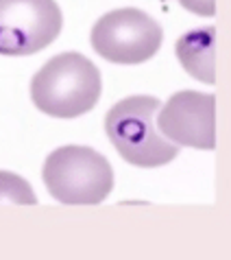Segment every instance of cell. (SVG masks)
<instances>
[{"label": "cell", "instance_id": "obj_2", "mask_svg": "<svg viewBox=\"0 0 231 260\" xmlns=\"http://www.w3.org/2000/svg\"><path fill=\"white\" fill-rule=\"evenodd\" d=\"M162 103L155 96H127L115 103L105 118V132L115 151L129 164L155 169L175 160L177 144L166 140L155 125Z\"/></svg>", "mask_w": 231, "mask_h": 260}, {"label": "cell", "instance_id": "obj_6", "mask_svg": "<svg viewBox=\"0 0 231 260\" xmlns=\"http://www.w3.org/2000/svg\"><path fill=\"white\" fill-rule=\"evenodd\" d=\"M155 125L166 140L192 149L216 147V96L183 90L160 107Z\"/></svg>", "mask_w": 231, "mask_h": 260}, {"label": "cell", "instance_id": "obj_5", "mask_svg": "<svg viewBox=\"0 0 231 260\" xmlns=\"http://www.w3.org/2000/svg\"><path fill=\"white\" fill-rule=\"evenodd\" d=\"M61 9L55 0H0V55L24 57L59 38Z\"/></svg>", "mask_w": 231, "mask_h": 260}, {"label": "cell", "instance_id": "obj_8", "mask_svg": "<svg viewBox=\"0 0 231 260\" xmlns=\"http://www.w3.org/2000/svg\"><path fill=\"white\" fill-rule=\"evenodd\" d=\"M0 204H20V206H35L37 197L31 184L24 177L9 171H0Z\"/></svg>", "mask_w": 231, "mask_h": 260}, {"label": "cell", "instance_id": "obj_4", "mask_svg": "<svg viewBox=\"0 0 231 260\" xmlns=\"http://www.w3.org/2000/svg\"><path fill=\"white\" fill-rule=\"evenodd\" d=\"M162 26L140 9H113L92 26V48L111 63H144L162 46Z\"/></svg>", "mask_w": 231, "mask_h": 260}, {"label": "cell", "instance_id": "obj_7", "mask_svg": "<svg viewBox=\"0 0 231 260\" xmlns=\"http://www.w3.org/2000/svg\"><path fill=\"white\" fill-rule=\"evenodd\" d=\"M214 26L194 28L177 40V57L187 75L203 81L207 85L216 83L214 68Z\"/></svg>", "mask_w": 231, "mask_h": 260}, {"label": "cell", "instance_id": "obj_3", "mask_svg": "<svg viewBox=\"0 0 231 260\" xmlns=\"http://www.w3.org/2000/svg\"><path fill=\"white\" fill-rule=\"evenodd\" d=\"M44 186L66 206H98L113 188V169L90 147H59L44 160Z\"/></svg>", "mask_w": 231, "mask_h": 260}, {"label": "cell", "instance_id": "obj_9", "mask_svg": "<svg viewBox=\"0 0 231 260\" xmlns=\"http://www.w3.org/2000/svg\"><path fill=\"white\" fill-rule=\"evenodd\" d=\"M179 3L183 5V9L197 13V16H216V0H179Z\"/></svg>", "mask_w": 231, "mask_h": 260}, {"label": "cell", "instance_id": "obj_1", "mask_svg": "<svg viewBox=\"0 0 231 260\" xmlns=\"http://www.w3.org/2000/svg\"><path fill=\"white\" fill-rule=\"evenodd\" d=\"M103 81L94 63L81 53H61L48 59L31 81V99L53 118L88 114L100 99Z\"/></svg>", "mask_w": 231, "mask_h": 260}]
</instances>
